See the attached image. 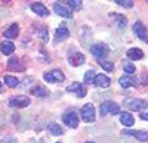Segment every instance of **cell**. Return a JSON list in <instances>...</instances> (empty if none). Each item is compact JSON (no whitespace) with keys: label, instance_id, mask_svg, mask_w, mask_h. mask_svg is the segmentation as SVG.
Here are the masks:
<instances>
[{"label":"cell","instance_id":"cell-1","mask_svg":"<svg viewBox=\"0 0 148 143\" xmlns=\"http://www.w3.org/2000/svg\"><path fill=\"white\" fill-rule=\"evenodd\" d=\"M62 121L65 123V125H68L71 128H77L79 127V115L74 109H68L62 115Z\"/></svg>","mask_w":148,"mask_h":143},{"label":"cell","instance_id":"cell-2","mask_svg":"<svg viewBox=\"0 0 148 143\" xmlns=\"http://www.w3.org/2000/svg\"><path fill=\"white\" fill-rule=\"evenodd\" d=\"M53 10H55V14H58L59 16H62V18H67V19L73 18V10L64 2H55L53 3Z\"/></svg>","mask_w":148,"mask_h":143},{"label":"cell","instance_id":"cell-3","mask_svg":"<svg viewBox=\"0 0 148 143\" xmlns=\"http://www.w3.org/2000/svg\"><path fill=\"white\" fill-rule=\"evenodd\" d=\"M119 112H120V106L116 102L105 100V102L101 103V108H99L101 117H105L107 114H119Z\"/></svg>","mask_w":148,"mask_h":143},{"label":"cell","instance_id":"cell-4","mask_svg":"<svg viewBox=\"0 0 148 143\" xmlns=\"http://www.w3.org/2000/svg\"><path fill=\"white\" fill-rule=\"evenodd\" d=\"M90 53L95 58H98V59H102V58H105L110 53V49H108V46L104 44V43H96V44H93L90 47Z\"/></svg>","mask_w":148,"mask_h":143},{"label":"cell","instance_id":"cell-5","mask_svg":"<svg viewBox=\"0 0 148 143\" xmlns=\"http://www.w3.org/2000/svg\"><path fill=\"white\" fill-rule=\"evenodd\" d=\"M125 106H127L129 109L132 111H141L144 108H148V102L147 100H142V99H126L125 100Z\"/></svg>","mask_w":148,"mask_h":143},{"label":"cell","instance_id":"cell-6","mask_svg":"<svg viewBox=\"0 0 148 143\" xmlns=\"http://www.w3.org/2000/svg\"><path fill=\"white\" fill-rule=\"evenodd\" d=\"M45 80L47 83H62L65 80V75L61 69H53V71H49V73H46L45 75Z\"/></svg>","mask_w":148,"mask_h":143},{"label":"cell","instance_id":"cell-7","mask_svg":"<svg viewBox=\"0 0 148 143\" xmlns=\"http://www.w3.org/2000/svg\"><path fill=\"white\" fill-rule=\"evenodd\" d=\"M82 118L86 123H93L95 121V108L92 103H86L82 108Z\"/></svg>","mask_w":148,"mask_h":143},{"label":"cell","instance_id":"cell-8","mask_svg":"<svg viewBox=\"0 0 148 143\" xmlns=\"http://www.w3.org/2000/svg\"><path fill=\"white\" fill-rule=\"evenodd\" d=\"M67 91H70V93H76V96L77 98H84L86 96V86L83 84V83H79V81H76V83H73V84H70L68 87H67Z\"/></svg>","mask_w":148,"mask_h":143},{"label":"cell","instance_id":"cell-9","mask_svg":"<svg viewBox=\"0 0 148 143\" xmlns=\"http://www.w3.org/2000/svg\"><path fill=\"white\" fill-rule=\"evenodd\" d=\"M30 105V98L27 96H14L9 100L10 108H27Z\"/></svg>","mask_w":148,"mask_h":143},{"label":"cell","instance_id":"cell-10","mask_svg":"<svg viewBox=\"0 0 148 143\" xmlns=\"http://www.w3.org/2000/svg\"><path fill=\"white\" fill-rule=\"evenodd\" d=\"M133 33L136 34V37H139L144 43H148V34H147V28L141 21H136L133 24Z\"/></svg>","mask_w":148,"mask_h":143},{"label":"cell","instance_id":"cell-11","mask_svg":"<svg viewBox=\"0 0 148 143\" xmlns=\"http://www.w3.org/2000/svg\"><path fill=\"white\" fill-rule=\"evenodd\" d=\"M70 37V31L65 25H59L55 31V41L56 43H61V41H65L67 39Z\"/></svg>","mask_w":148,"mask_h":143},{"label":"cell","instance_id":"cell-12","mask_svg":"<svg viewBox=\"0 0 148 143\" xmlns=\"http://www.w3.org/2000/svg\"><path fill=\"white\" fill-rule=\"evenodd\" d=\"M68 62H70L71 66H82L86 62V58H84V55L76 52V53H71L68 56Z\"/></svg>","mask_w":148,"mask_h":143},{"label":"cell","instance_id":"cell-13","mask_svg":"<svg viewBox=\"0 0 148 143\" xmlns=\"http://www.w3.org/2000/svg\"><path fill=\"white\" fill-rule=\"evenodd\" d=\"M93 84H95L96 87L107 89V87H110V84H111V80H110L107 75H104V74H98V75H95V78H93Z\"/></svg>","mask_w":148,"mask_h":143},{"label":"cell","instance_id":"cell-14","mask_svg":"<svg viewBox=\"0 0 148 143\" xmlns=\"http://www.w3.org/2000/svg\"><path fill=\"white\" fill-rule=\"evenodd\" d=\"M31 10L34 12V14H37L39 16H42V18H46V16L49 15V10H47V7H46L43 3H39V2H34V3H31Z\"/></svg>","mask_w":148,"mask_h":143},{"label":"cell","instance_id":"cell-15","mask_svg":"<svg viewBox=\"0 0 148 143\" xmlns=\"http://www.w3.org/2000/svg\"><path fill=\"white\" fill-rule=\"evenodd\" d=\"M119 83H120V86L125 87V89H129V87H132V86H136V80H135L132 75H129V74L120 77Z\"/></svg>","mask_w":148,"mask_h":143},{"label":"cell","instance_id":"cell-16","mask_svg":"<svg viewBox=\"0 0 148 143\" xmlns=\"http://www.w3.org/2000/svg\"><path fill=\"white\" fill-rule=\"evenodd\" d=\"M8 68L12 69V71H24L25 69V66L21 64V61L18 58H10L8 61Z\"/></svg>","mask_w":148,"mask_h":143},{"label":"cell","instance_id":"cell-17","mask_svg":"<svg viewBox=\"0 0 148 143\" xmlns=\"http://www.w3.org/2000/svg\"><path fill=\"white\" fill-rule=\"evenodd\" d=\"M18 34H19V25L18 24H12V25L3 33V35L8 39H16Z\"/></svg>","mask_w":148,"mask_h":143},{"label":"cell","instance_id":"cell-18","mask_svg":"<svg viewBox=\"0 0 148 143\" xmlns=\"http://www.w3.org/2000/svg\"><path fill=\"white\" fill-rule=\"evenodd\" d=\"M0 49H2L3 55H12L15 52V44L12 41H9V40H5L2 44H0Z\"/></svg>","mask_w":148,"mask_h":143},{"label":"cell","instance_id":"cell-19","mask_svg":"<svg viewBox=\"0 0 148 143\" xmlns=\"http://www.w3.org/2000/svg\"><path fill=\"white\" fill-rule=\"evenodd\" d=\"M31 94L39 96V98H45V96H47V94H49V90L45 86H42V84H37V86H34L31 89Z\"/></svg>","mask_w":148,"mask_h":143},{"label":"cell","instance_id":"cell-20","mask_svg":"<svg viewBox=\"0 0 148 143\" xmlns=\"http://www.w3.org/2000/svg\"><path fill=\"white\" fill-rule=\"evenodd\" d=\"M127 58L130 59V61H139V59H142L144 58V52L141 50V49H129L127 50Z\"/></svg>","mask_w":148,"mask_h":143},{"label":"cell","instance_id":"cell-21","mask_svg":"<svg viewBox=\"0 0 148 143\" xmlns=\"http://www.w3.org/2000/svg\"><path fill=\"white\" fill-rule=\"evenodd\" d=\"M120 123L125 125V127H132V125L135 124V120H133L132 114H129V112H123V114L120 115Z\"/></svg>","mask_w":148,"mask_h":143},{"label":"cell","instance_id":"cell-22","mask_svg":"<svg viewBox=\"0 0 148 143\" xmlns=\"http://www.w3.org/2000/svg\"><path fill=\"white\" fill-rule=\"evenodd\" d=\"M110 16L113 18V19H116L119 28H121V30H123V28H126V25H127V19H126L125 15H120V14H110Z\"/></svg>","mask_w":148,"mask_h":143},{"label":"cell","instance_id":"cell-23","mask_svg":"<svg viewBox=\"0 0 148 143\" xmlns=\"http://www.w3.org/2000/svg\"><path fill=\"white\" fill-rule=\"evenodd\" d=\"M125 134L133 136V137H136L141 142H147L148 140V131H133V130H129V131H125Z\"/></svg>","mask_w":148,"mask_h":143},{"label":"cell","instance_id":"cell-24","mask_svg":"<svg viewBox=\"0 0 148 143\" xmlns=\"http://www.w3.org/2000/svg\"><path fill=\"white\" fill-rule=\"evenodd\" d=\"M47 130H49V131H51L53 136H62V127H61V125H58L56 123H51V124H49L47 125Z\"/></svg>","mask_w":148,"mask_h":143},{"label":"cell","instance_id":"cell-25","mask_svg":"<svg viewBox=\"0 0 148 143\" xmlns=\"http://www.w3.org/2000/svg\"><path fill=\"white\" fill-rule=\"evenodd\" d=\"M5 83L10 89H15V87L19 86V80L16 77H12V75H5Z\"/></svg>","mask_w":148,"mask_h":143},{"label":"cell","instance_id":"cell-26","mask_svg":"<svg viewBox=\"0 0 148 143\" xmlns=\"http://www.w3.org/2000/svg\"><path fill=\"white\" fill-rule=\"evenodd\" d=\"M98 64H99L107 73H111V71L114 69V64L111 62V61H104V59H99V61H98Z\"/></svg>","mask_w":148,"mask_h":143},{"label":"cell","instance_id":"cell-27","mask_svg":"<svg viewBox=\"0 0 148 143\" xmlns=\"http://www.w3.org/2000/svg\"><path fill=\"white\" fill-rule=\"evenodd\" d=\"M67 5L70 6L71 10H79L82 7L83 2H82V0H67Z\"/></svg>","mask_w":148,"mask_h":143},{"label":"cell","instance_id":"cell-28","mask_svg":"<svg viewBox=\"0 0 148 143\" xmlns=\"http://www.w3.org/2000/svg\"><path fill=\"white\" fill-rule=\"evenodd\" d=\"M95 71L93 69H89L88 73L84 74V84H93V78H95Z\"/></svg>","mask_w":148,"mask_h":143},{"label":"cell","instance_id":"cell-29","mask_svg":"<svg viewBox=\"0 0 148 143\" xmlns=\"http://www.w3.org/2000/svg\"><path fill=\"white\" fill-rule=\"evenodd\" d=\"M123 68H125V73H127L129 75H132V74L135 73V65H132L130 62H125Z\"/></svg>","mask_w":148,"mask_h":143},{"label":"cell","instance_id":"cell-30","mask_svg":"<svg viewBox=\"0 0 148 143\" xmlns=\"http://www.w3.org/2000/svg\"><path fill=\"white\" fill-rule=\"evenodd\" d=\"M116 2L123 7H132L133 6V0H116Z\"/></svg>","mask_w":148,"mask_h":143},{"label":"cell","instance_id":"cell-31","mask_svg":"<svg viewBox=\"0 0 148 143\" xmlns=\"http://www.w3.org/2000/svg\"><path fill=\"white\" fill-rule=\"evenodd\" d=\"M37 31H39L40 39H43V41H47V30L46 28H42V30H37Z\"/></svg>","mask_w":148,"mask_h":143},{"label":"cell","instance_id":"cell-32","mask_svg":"<svg viewBox=\"0 0 148 143\" xmlns=\"http://www.w3.org/2000/svg\"><path fill=\"white\" fill-rule=\"evenodd\" d=\"M0 143H18V140L15 137H5L0 140Z\"/></svg>","mask_w":148,"mask_h":143},{"label":"cell","instance_id":"cell-33","mask_svg":"<svg viewBox=\"0 0 148 143\" xmlns=\"http://www.w3.org/2000/svg\"><path fill=\"white\" fill-rule=\"evenodd\" d=\"M141 81L144 83V84H148V75H147V74H144V75L141 77Z\"/></svg>","mask_w":148,"mask_h":143},{"label":"cell","instance_id":"cell-34","mask_svg":"<svg viewBox=\"0 0 148 143\" xmlns=\"http://www.w3.org/2000/svg\"><path fill=\"white\" fill-rule=\"evenodd\" d=\"M141 118H142V120H145V121H148V114L147 112H142L141 114Z\"/></svg>","mask_w":148,"mask_h":143},{"label":"cell","instance_id":"cell-35","mask_svg":"<svg viewBox=\"0 0 148 143\" xmlns=\"http://www.w3.org/2000/svg\"><path fill=\"white\" fill-rule=\"evenodd\" d=\"M2 2H3V3H9V2H10V0H2Z\"/></svg>","mask_w":148,"mask_h":143},{"label":"cell","instance_id":"cell-36","mask_svg":"<svg viewBox=\"0 0 148 143\" xmlns=\"http://www.w3.org/2000/svg\"><path fill=\"white\" fill-rule=\"evenodd\" d=\"M86 143H93V142H86Z\"/></svg>","mask_w":148,"mask_h":143},{"label":"cell","instance_id":"cell-37","mask_svg":"<svg viewBox=\"0 0 148 143\" xmlns=\"http://www.w3.org/2000/svg\"><path fill=\"white\" fill-rule=\"evenodd\" d=\"M0 87H2V83H0Z\"/></svg>","mask_w":148,"mask_h":143},{"label":"cell","instance_id":"cell-38","mask_svg":"<svg viewBox=\"0 0 148 143\" xmlns=\"http://www.w3.org/2000/svg\"><path fill=\"white\" fill-rule=\"evenodd\" d=\"M56 143H61V142H56Z\"/></svg>","mask_w":148,"mask_h":143},{"label":"cell","instance_id":"cell-39","mask_svg":"<svg viewBox=\"0 0 148 143\" xmlns=\"http://www.w3.org/2000/svg\"><path fill=\"white\" fill-rule=\"evenodd\" d=\"M147 2H148V0H147Z\"/></svg>","mask_w":148,"mask_h":143}]
</instances>
